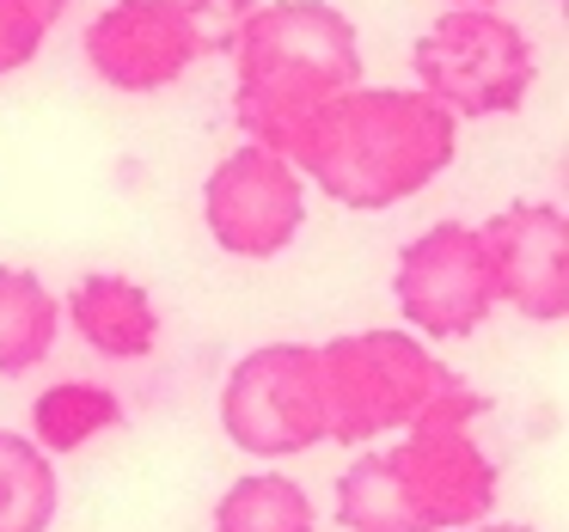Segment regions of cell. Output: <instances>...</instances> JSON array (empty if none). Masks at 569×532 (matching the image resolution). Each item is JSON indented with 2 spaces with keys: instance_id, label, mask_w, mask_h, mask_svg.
Masks as SVG:
<instances>
[{
  "instance_id": "cell-2",
  "label": "cell",
  "mask_w": 569,
  "mask_h": 532,
  "mask_svg": "<svg viewBox=\"0 0 569 532\" xmlns=\"http://www.w3.org/2000/svg\"><path fill=\"white\" fill-rule=\"evenodd\" d=\"M233 62V123L246 141L288 153L312 111L361 87V38L331 0H270L227 50Z\"/></svg>"
},
{
  "instance_id": "cell-12",
  "label": "cell",
  "mask_w": 569,
  "mask_h": 532,
  "mask_svg": "<svg viewBox=\"0 0 569 532\" xmlns=\"http://www.w3.org/2000/svg\"><path fill=\"white\" fill-rule=\"evenodd\" d=\"M62 337V300L38 270L0 263V380H26L56 355Z\"/></svg>"
},
{
  "instance_id": "cell-10",
  "label": "cell",
  "mask_w": 569,
  "mask_h": 532,
  "mask_svg": "<svg viewBox=\"0 0 569 532\" xmlns=\"http://www.w3.org/2000/svg\"><path fill=\"white\" fill-rule=\"evenodd\" d=\"M496 270V307L527 324H563L569 312V221L557 202H508L478 227Z\"/></svg>"
},
{
  "instance_id": "cell-8",
  "label": "cell",
  "mask_w": 569,
  "mask_h": 532,
  "mask_svg": "<svg viewBox=\"0 0 569 532\" xmlns=\"http://www.w3.org/2000/svg\"><path fill=\"white\" fill-rule=\"evenodd\" d=\"M202 227L239 263L282 258L307 227V178L295 172L288 153L239 141L202 178Z\"/></svg>"
},
{
  "instance_id": "cell-17",
  "label": "cell",
  "mask_w": 569,
  "mask_h": 532,
  "mask_svg": "<svg viewBox=\"0 0 569 532\" xmlns=\"http://www.w3.org/2000/svg\"><path fill=\"white\" fill-rule=\"evenodd\" d=\"M68 0H0V80L38 62L50 31L62 26Z\"/></svg>"
},
{
  "instance_id": "cell-3",
  "label": "cell",
  "mask_w": 569,
  "mask_h": 532,
  "mask_svg": "<svg viewBox=\"0 0 569 532\" xmlns=\"http://www.w3.org/2000/svg\"><path fill=\"white\" fill-rule=\"evenodd\" d=\"M490 416V398L471 392L466 380H447L429 404L410 416V429H398V441L386 446L398 502H405L417 532H466L478 520L496 514L502 495V471L483 453L478 422Z\"/></svg>"
},
{
  "instance_id": "cell-6",
  "label": "cell",
  "mask_w": 569,
  "mask_h": 532,
  "mask_svg": "<svg viewBox=\"0 0 569 532\" xmlns=\"http://www.w3.org/2000/svg\"><path fill=\"white\" fill-rule=\"evenodd\" d=\"M221 434L251 459H300L331 441L319 343H258L221 380Z\"/></svg>"
},
{
  "instance_id": "cell-9",
  "label": "cell",
  "mask_w": 569,
  "mask_h": 532,
  "mask_svg": "<svg viewBox=\"0 0 569 532\" xmlns=\"http://www.w3.org/2000/svg\"><path fill=\"white\" fill-rule=\"evenodd\" d=\"M80 50H87L92 80H104L111 92H129V99L178 87L202 62L184 0H111L87 26Z\"/></svg>"
},
{
  "instance_id": "cell-1",
  "label": "cell",
  "mask_w": 569,
  "mask_h": 532,
  "mask_svg": "<svg viewBox=\"0 0 569 532\" xmlns=\"http://www.w3.org/2000/svg\"><path fill=\"white\" fill-rule=\"evenodd\" d=\"M459 153V117L422 87H349L300 123L288 160L349 214H386L422 197Z\"/></svg>"
},
{
  "instance_id": "cell-4",
  "label": "cell",
  "mask_w": 569,
  "mask_h": 532,
  "mask_svg": "<svg viewBox=\"0 0 569 532\" xmlns=\"http://www.w3.org/2000/svg\"><path fill=\"white\" fill-rule=\"evenodd\" d=\"M319 368L325 422H331V441L343 446H368L380 434L410 429V416L453 380V368L405 324L331 337V343H319Z\"/></svg>"
},
{
  "instance_id": "cell-13",
  "label": "cell",
  "mask_w": 569,
  "mask_h": 532,
  "mask_svg": "<svg viewBox=\"0 0 569 532\" xmlns=\"http://www.w3.org/2000/svg\"><path fill=\"white\" fill-rule=\"evenodd\" d=\"M123 429V398L99 380H56L31 398V441L50 459L80 453L87 441Z\"/></svg>"
},
{
  "instance_id": "cell-5",
  "label": "cell",
  "mask_w": 569,
  "mask_h": 532,
  "mask_svg": "<svg viewBox=\"0 0 569 532\" xmlns=\"http://www.w3.org/2000/svg\"><path fill=\"white\" fill-rule=\"evenodd\" d=\"M410 80L435 104L466 117H515L532 99L539 50L496 7H447L417 43H410Z\"/></svg>"
},
{
  "instance_id": "cell-15",
  "label": "cell",
  "mask_w": 569,
  "mask_h": 532,
  "mask_svg": "<svg viewBox=\"0 0 569 532\" xmlns=\"http://www.w3.org/2000/svg\"><path fill=\"white\" fill-rule=\"evenodd\" d=\"M62 508L56 465L31 434L0 429V532H50Z\"/></svg>"
},
{
  "instance_id": "cell-18",
  "label": "cell",
  "mask_w": 569,
  "mask_h": 532,
  "mask_svg": "<svg viewBox=\"0 0 569 532\" xmlns=\"http://www.w3.org/2000/svg\"><path fill=\"white\" fill-rule=\"evenodd\" d=\"M263 0H184L190 13V31H197V50L202 56H227L233 38L246 31V19L258 13Z\"/></svg>"
},
{
  "instance_id": "cell-16",
  "label": "cell",
  "mask_w": 569,
  "mask_h": 532,
  "mask_svg": "<svg viewBox=\"0 0 569 532\" xmlns=\"http://www.w3.org/2000/svg\"><path fill=\"white\" fill-rule=\"evenodd\" d=\"M337 526L343 532H417L398 502L392 465H386V446L356 453V465L337 478Z\"/></svg>"
},
{
  "instance_id": "cell-20",
  "label": "cell",
  "mask_w": 569,
  "mask_h": 532,
  "mask_svg": "<svg viewBox=\"0 0 569 532\" xmlns=\"http://www.w3.org/2000/svg\"><path fill=\"white\" fill-rule=\"evenodd\" d=\"M447 7H502V0H447Z\"/></svg>"
},
{
  "instance_id": "cell-14",
  "label": "cell",
  "mask_w": 569,
  "mask_h": 532,
  "mask_svg": "<svg viewBox=\"0 0 569 532\" xmlns=\"http://www.w3.org/2000/svg\"><path fill=\"white\" fill-rule=\"evenodd\" d=\"M214 532H319V508L288 471H246L214 502Z\"/></svg>"
},
{
  "instance_id": "cell-11",
  "label": "cell",
  "mask_w": 569,
  "mask_h": 532,
  "mask_svg": "<svg viewBox=\"0 0 569 532\" xmlns=\"http://www.w3.org/2000/svg\"><path fill=\"white\" fill-rule=\"evenodd\" d=\"M62 319L74 324V337L104 361H148L160 349V307L153 294L123 270H92L74 282V294L62 300Z\"/></svg>"
},
{
  "instance_id": "cell-7",
  "label": "cell",
  "mask_w": 569,
  "mask_h": 532,
  "mask_svg": "<svg viewBox=\"0 0 569 532\" xmlns=\"http://www.w3.org/2000/svg\"><path fill=\"white\" fill-rule=\"evenodd\" d=\"M392 300L405 331H417L422 343H459L483 331L496 312V270L478 227L435 221L429 233L410 239L392 270Z\"/></svg>"
},
{
  "instance_id": "cell-19",
  "label": "cell",
  "mask_w": 569,
  "mask_h": 532,
  "mask_svg": "<svg viewBox=\"0 0 569 532\" xmlns=\"http://www.w3.org/2000/svg\"><path fill=\"white\" fill-rule=\"evenodd\" d=\"M466 532H532V526H520V520H478V526H466Z\"/></svg>"
}]
</instances>
